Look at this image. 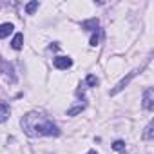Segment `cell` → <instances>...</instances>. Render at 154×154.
I'll list each match as a JSON object with an SVG mask.
<instances>
[{
	"mask_svg": "<svg viewBox=\"0 0 154 154\" xmlns=\"http://www.w3.org/2000/svg\"><path fill=\"white\" fill-rule=\"evenodd\" d=\"M22 129L27 136H58L60 129L42 112H29L22 118Z\"/></svg>",
	"mask_w": 154,
	"mask_h": 154,
	"instance_id": "obj_1",
	"label": "cell"
},
{
	"mask_svg": "<svg viewBox=\"0 0 154 154\" xmlns=\"http://www.w3.org/2000/svg\"><path fill=\"white\" fill-rule=\"evenodd\" d=\"M143 107L147 111H152L154 109V89L152 87L145 89V93H143Z\"/></svg>",
	"mask_w": 154,
	"mask_h": 154,
	"instance_id": "obj_2",
	"label": "cell"
},
{
	"mask_svg": "<svg viewBox=\"0 0 154 154\" xmlns=\"http://www.w3.org/2000/svg\"><path fill=\"white\" fill-rule=\"evenodd\" d=\"M140 71H141V69H140ZM140 71L136 69V71L129 72V74L125 76V78H123V80H122V82H120V84H118V85H116V87L112 89V91H111V94H118V93H120V91H122V89H123V87H125V85H127V84H129V82L132 80V78H134V76H136V72H140Z\"/></svg>",
	"mask_w": 154,
	"mask_h": 154,
	"instance_id": "obj_3",
	"label": "cell"
},
{
	"mask_svg": "<svg viewBox=\"0 0 154 154\" xmlns=\"http://www.w3.org/2000/svg\"><path fill=\"white\" fill-rule=\"evenodd\" d=\"M53 63H54V67H56V69H67V67H71V65H72V60H71L69 56H56Z\"/></svg>",
	"mask_w": 154,
	"mask_h": 154,
	"instance_id": "obj_4",
	"label": "cell"
},
{
	"mask_svg": "<svg viewBox=\"0 0 154 154\" xmlns=\"http://www.w3.org/2000/svg\"><path fill=\"white\" fill-rule=\"evenodd\" d=\"M22 45H24V35L22 33H17L15 38H13V42H11V47L18 51V49H22Z\"/></svg>",
	"mask_w": 154,
	"mask_h": 154,
	"instance_id": "obj_5",
	"label": "cell"
},
{
	"mask_svg": "<svg viewBox=\"0 0 154 154\" xmlns=\"http://www.w3.org/2000/svg\"><path fill=\"white\" fill-rule=\"evenodd\" d=\"M82 27H84V29H87V31H96V29H98V18L85 20V22L82 24Z\"/></svg>",
	"mask_w": 154,
	"mask_h": 154,
	"instance_id": "obj_6",
	"label": "cell"
},
{
	"mask_svg": "<svg viewBox=\"0 0 154 154\" xmlns=\"http://www.w3.org/2000/svg\"><path fill=\"white\" fill-rule=\"evenodd\" d=\"M9 118V105L8 103H0V123H2V122H6Z\"/></svg>",
	"mask_w": 154,
	"mask_h": 154,
	"instance_id": "obj_7",
	"label": "cell"
},
{
	"mask_svg": "<svg viewBox=\"0 0 154 154\" xmlns=\"http://www.w3.org/2000/svg\"><path fill=\"white\" fill-rule=\"evenodd\" d=\"M13 31V24H0V38L9 36Z\"/></svg>",
	"mask_w": 154,
	"mask_h": 154,
	"instance_id": "obj_8",
	"label": "cell"
},
{
	"mask_svg": "<svg viewBox=\"0 0 154 154\" xmlns=\"http://www.w3.org/2000/svg\"><path fill=\"white\" fill-rule=\"evenodd\" d=\"M152 127H154L152 123L147 125V129H145V132H143V138H145V140H152Z\"/></svg>",
	"mask_w": 154,
	"mask_h": 154,
	"instance_id": "obj_9",
	"label": "cell"
},
{
	"mask_svg": "<svg viewBox=\"0 0 154 154\" xmlns=\"http://www.w3.org/2000/svg\"><path fill=\"white\" fill-rule=\"evenodd\" d=\"M82 111H84V105H76V107L69 109L67 114H69V116H74V114H78V112H82Z\"/></svg>",
	"mask_w": 154,
	"mask_h": 154,
	"instance_id": "obj_10",
	"label": "cell"
},
{
	"mask_svg": "<svg viewBox=\"0 0 154 154\" xmlns=\"http://www.w3.org/2000/svg\"><path fill=\"white\" fill-rule=\"evenodd\" d=\"M36 8H38V2H29V4H27V6H26V11H27V13H29V15H33V13H35V9H36Z\"/></svg>",
	"mask_w": 154,
	"mask_h": 154,
	"instance_id": "obj_11",
	"label": "cell"
},
{
	"mask_svg": "<svg viewBox=\"0 0 154 154\" xmlns=\"http://www.w3.org/2000/svg\"><path fill=\"white\" fill-rule=\"evenodd\" d=\"M112 149H114V150H123V149H125V143H123L122 140H118V141L112 143Z\"/></svg>",
	"mask_w": 154,
	"mask_h": 154,
	"instance_id": "obj_12",
	"label": "cell"
},
{
	"mask_svg": "<svg viewBox=\"0 0 154 154\" xmlns=\"http://www.w3.org/2000/svg\"><path fill=\"white\" fill-rule=\"evenodd\" d=\"M96 84H98V80H96V76L89 74V76H87V85H96Z\"/></svg>",
	"mask_w": 154,
	"mask_h": 154,
	"instance_id": "obj_13",
	"label": "cell"
},
{
	"mask_svg": "<svg viewBox=\"0 0 154 154\" xmlns=\"http://www.w3.org/2000/svg\"><path fill=\"white\" fill-rule=\"evenodd\" d=\"M98 38H100V36H98V33H94V35L91 36V45H96V44H98Z\"/></svg>",
	"mask_w": 154,
	"mask_h": 154,
	"instance_id": "obj_14",
	"label": "cell"
},
{
	"mask_svg": "<svg viewBox=\"0 0 154 154\" xmlns=\"http://www.w3.org/2000/svg\"><path fill=\"white\" fill-rule=\"evenodd\" d=\"M87 154H96V152H94V150H89V152H87Z\"/></svg>",
	"mask_w": 154,
	"mask_h": 154,
	"instance_id": "obj_15",
	"label": "cell"
}]
</instances>
